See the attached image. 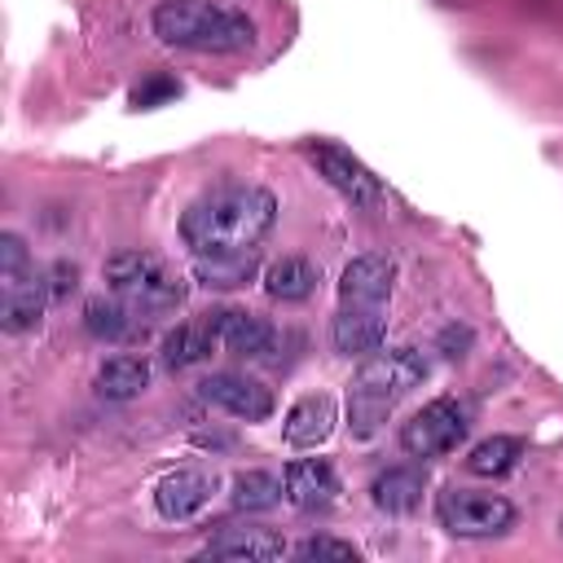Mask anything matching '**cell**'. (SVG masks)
<instances>
[{
    "mask_svg": "<svg viewBox=\"0 0 563 563\" xmlns=\"http://www.w3.org/2000/svg\"><path fill=\"white\" fill-rule=\"evenodd\" d=\"M277 220V198L260 185H220L194 198L180 216V238L194 255L251 251Z\"/></svg>",
    "mask_w": 563,
    "mask_h": 563,
    "instance_id": "cell-1",
    "label": "cell"
},
{
    "mask_svg": "<svg viewBox=\"0 0 563 563\" xmlns=\"http://www.w3.org/2000/svg\"><path fill=\"white\" fill-rule=\"evenodd\" d=\"M150 26L163 44L194 53H242L255 44V22L216 0H158Z\"/></svg>",
    "mask_w": 563,
    "mask_h": 563,
    "instance_id": "cell-2",
    "label": "cell"
},
{
    "mask_svg": "<svg viewBox=\"0 0 563 563\" xmlns=\"http://www.w3.org/2000/svg\"><path fill=\"white\" fill-rule=\"evenodd\" d=\"M106 282L119 299H128L141 312H167L185 299V282L150 251H123L106 264Z\"/></svg>",
    "mask_w": 563,
    "mask_h": 563,
    "instance_id": "cell-3",
    "label": "cell"
},
{
    "mask_svg": "<svg viewBox=\"0 0 563 563\" xmlns=\"http://www.w3.org/2000/svg\"><path fill=\"white\" fill-rule=\"evenodd\" d=\"M435 515L453 537H501L515 523V506L506 497L471 493V488H444Z\"/></svg>",
    "mask_w": 563,
    "mask_h": 563,
    "instance_id": "cell-4",
    "label": "cell"
},
{
    "mask_svg": "<svg viewBox=\"0 0 563 563\" xmlns=\"http://www.w3.org/2000/svg\"><path fill=\"white\" fill-rule=\"evenodd\" d=\"M466 409L453 396H440L431 405H422L405 427H400V449L409 457H440L449 449H457L466 440Z\"/></svg>",
    "mask_w": 563,
    "mask_h": 563,
    "instance_id": "cell-5",
    "label": "cell"
},
{
    "mask_svg": "<svg viewBox=\"0 0 563 563\" xmlns=\"http://www.w3.org/2000/svg\"><path fill=\"white\" fill-rule=\"evenodd\" d=\"M422 378H427L422 352H418V347H391V352L369 356V361L356 369L352 391L374 396V400H383V405H396V400H400L405 391H413Z\"/></svg>",
    "mask_w": 563,
    "mask_h": 563,
    "instance_id": "cell-6",
    "label": "cell"
},
{
    "mask_svg": "<svg viewBox=\"0 0 563 563\" xmlns=\"http://www.w3.org/2000/svg\"><path fill=\"white\" fill-rule=\"evenodd\" d=\"M308 158L317 163V172L352 202V207H374L378 198H383V189H378V180H374V172L361 163V158H352L343 145H330V141H321V145H312L308 150Z\"/></svg>",
    "mask_w": 563,
    "mask_h": 563,
    "instance_id": "cell-7",
    "label": "cell"
},
{
    "mask_svg": "<svg viewBox=\"0 0 563 563\" xmlns=\"http://www.w3.org/2000/svg\"><path fill=\"white\" fill-rule=\"evenodd\" d=\"M198 391H202V400H211V405H220L224 413L246 418V422H264V418L273 413V391H268L264 383L246 378V374H229V369H220V374L202 378Z\"/></svg>",
    "mask_w": 563,
    "mask_h": 563,
    "instance_id": "cell-8",
    "label": "cell"
},
{
    "mask_svg": "<svg viewBox=\"0 0 563 563\" xmlns=\"http://www.w3.org/2000/svg\"><path fill=\"white\" fill-rule=\"evenodd\" d=\"M0 286H4V299H0V321L9 334H22L31 325H40L44 317V303H48V282L35 273V268H22V273H0Z\"/></svg>",
    "mask_w": 563,
    "mask_h": 563,
    "instance_id": "cell-9",
    "label": "cell"
},
{
    "mask_svg": "<svg viewBox=\"0 0 563 563\" xmlns=\"http://www.w3.org/2000/svg\"><path fill=\"white\" fill-rule=\"evenodd\" d=\"M211 321H216L220 347H229V352H238V356L264 361V356H273V347H277V330H273L260 312H246V308H216Z\"/></svg>",
    "mask_w": 563,
    "mask_h": 563,
    "instance_id": "cell-10",
    "label": "cell"
},
{
    "mask_svg": "<svg viewBox=\"0 0 563 563\" xmlns=\"http://www.w3.org/2000/svg\"><path fill=\"white\" fill-rule=\"evenodd\" d=\"M330 339L343 356L378 352L383 339H387V317L378 312V303H343L330 321Z\"/></svg>",
    "mask_w": 563,
    "mask_h": 563,
    "instance_id": "cell-11",
    "label": "cell"
},
{
    "mask_svg": "<svg viewBox=\"0 0 563 563\" xmlns=\"http://www.w3.org/2000/svg\"><path fill=\"white\" fill-rule=\"evenodd\" d=\"M391 282L396 264L387 255H356L339 277V295L343 303H383L391 295Z\"/></svg>",
    "mask_w": 563,
    "mask_h": 563,
    "instance_id": "cell-12",
    "label": "cell"
},
{
    "mask_svg": "<svg viewBox=\"0 0 563 563\" xmlns=\"http://www.w3.org/2000/svg\"><path fill=\"white\" fill-rule=\"evenodd\" d=\"M282 484H286V497H290L299 510H321V506H330L334 493H339V479H334L330 462H321V457H299V462H290L286 475H282Z\"/></svg>",
    "mask_w": 563,
    "mask_h": 563,
    "instance_id": "cell-13",
    "label": "cell"
},
{
    "mask_svg": "<svg viewBox=\"0 0 563 563\" xmlns=\"http://www.w3.org/2000/svg\"><path fill=\"white\" fill-rule=\"evenodd\" d=\"M211 501V479L202 471H176L154 488V506L163 519H189Z\"/></svg>",
    "mask_w": 563,
    "mask_h": 563,
    "instance_id": "cell-14",
    "label": "cell"
},
{
    "mask_svg": "<svg viewBox=\"0 0 563 563\" xmlns=\"http://www.w3.org/2000/svg\"><path fill=\"white\" fill-rule=\"evenodd\" d=\"M211 347H220V334H216V321H211V312H207V317H198V321L176 325V330L163 339V365H167V369H189V365L207 361Z\"/></svg>",
    "mask_w": 563,
    "mask_h": 563,
    "instance_id": "cell-15",
    "label": "cell"
},
{
    "mask_svg": "<svg viewBox=\"0 0 563 563\" xmlns=\"http://www.w3.org/2000/svg\"><path fill=\"white\" fill-rule=\"evenodd\" d=\"M290 545L277 537V532H264V528H233L224 537H216L198 559H255V563H268V559H282Z\"/></svg>",
    "mask_w": 563,
    "mask_h": 563,
    "instance_id": "cell-16",
    "label": "cell"
},
{
    "mask_svg": "<svg viewBox=\"0 0 563 563\" xmlns=\"http://www.w3.org/2000/svg\"><path fill=\"white\" fill-rule=\"evenodd\" d=\"M255 273H260L255 246H251V251H229V255H194V277H198L207 290L246 286V282H255Z\"/></svg>",
    "mask_w": 563,
    "mask_h": 563,
    "instance_id": "cell-17",
    "label": "cell"
},
{
    "mask_svg": "<svg viewBox=\"0 0 563 563\" xmlns=\"http://www.w3.org/2000/svg\"><path fill=\"white\" fill-rule=\"evenodd\" d=\"M334 431V400L330 396H303L286 413V440L295 449H317Z\"/></svg>",
    "mask_w": 563,
    "mask_h": 563,
    "instance_id": "cell-18",
    "label": "cell"
},
{
    "mask_svg": "<svg viewBox=\"0 0 563 563\" xmlns=\"http://www.w3.org/2000/svg\"><path fill=\"white\" fill-rule=\"evenodd\" d=\"M317 282H321V273H317V264L303 260V255H282L277 264L264 268V290H268L273 299H282V303L308 299V295L317 290Z\"/></svg>",
    "mask_w": 563,
    "mask_h": 563,
    "instance_id": "cell-19",
    "label": "cell"
},
{
    "mask_svg": "<svg viewBox=\"0 0 563 563\" xmlns=\"http://www.w3.org/2000/svg\"><path fill=\"white\" fill-rule=\"evenodd\" d=\"M422 488H427V475L418 466H391L383 471L374 484H369V497L378 510H391V515H405L422 501Z\"/></svg>",
    "mask_w": 563,
    "mask_h": 563,
    "instance_id": "cell-20",
    "label": "cell"
},
{
    "mask_svg": "<svg viewBox=\"0 0 563 563\" xmlns=\"http://www.w3.org/2000/svg\"><path fill=\"white\" fill-rule=\"evenodd\" d=\"M150 387V365L141 356H110L101 369H97V396L101 400H132Z\"/></svg>",
    "mask_w": 563,
    "mask_h": 563,
    "instance_id": "cell-21",
    "label": "cell"
},
{
    "mask_svg": "<svg viewBox=\"0 0 563 563\" xmlns=\"http://www.w3.org/2000/svg\"><path fill=\"white\" fill-rule=\"evenodd\" d=\"M523 457V440L515 435H488L466 453V471L471 475H506L515 471V462Z\"/></svg>",
    "mask_w": 563,
    "mask_h": 563,
    "instance_id": "cell-22",
    "label": "cell"
},
{
    "mask_svg": "<svg viewBox=\"0 0 563 563\" xmlns=\"http://www.w3.org/2000/svg\"><path fill=\"white\" fill-rule=\"evenodd\" d=\"M84 325L92 339H106V343H119L132 334V312L114 299H88L84 303Z\"/></svg>",
    "mask_w": 563,
    "mask_h": 563,
    "instance_id": "cell-23",
    "label": "cell"
},
{
    "mask_svg": "<svg viewBox=\"0 0 563 563\" xmlns=\"http://www.w3.org/2000/svg\"><path fill=\"white\" fill-rule=\"evenodd\" d=\"M286 484H277L268 471H242L233 479V506L238 510H273L282 501Z\"/></svg>",
    "mask_w": 563,
    "mask_h": 563,
    "instance_id": "cell-24",
    "label": "cell"
},
{
    "mask_svg": "<svg viewBox=\"0 0 563 563\" xmlns=\"http://www.w3.org/2000/svg\"><path fill=\"white\" fill-rule=\"evenodd\" d=\"M299 559H334V563H356V545L334 541V537H308L295 545Z\"/></svg>",
    "mask_w": 563,
    "mask_h": 563,
    "instance_id": "cell-25",
    "label": "cell"
},
{
    "mask_svg": "<svg viewBox=\"0 0 563 563\" xmlns=\"http://www.w3.org/2000/svg\"><path fill=\"white\" fill-rule=\"evenodd\" d=\"M180 88H176V79H150V84H141L136 92H132V106H158L163 97H176Z\"/></svg>",
    "mask_w": 563,
    "mask_h": 563,
    "instance_id": "cell-26",
    "label": "cell"
},
{
    "mask_svg": "<svg viewBox=\"0 0 563 563\" xmlns=\"http://www.w3.org/2000/svg\"><path fill=\"white\" fill-rule=\"evenodd\" d=\"M466 347H471V330L466 325H444L440 330V352L444 356H466Z\"/></svg>",
    "mask_w": 563,
    "mask_h": 563,
    "instance_id": "cell-27",
    "label": "cell"
},
{
    "mask_svg": "<svg viewBox=\"0 0 563 563\" xmlns=\"http://www.w3.org/2000/svg\"><path fill=\"white\" fill-rule=\"evenodd\" d=\"M48 277H53L48 290H53V295H66V290H75V277H79V273H75V264H53Z\"/></svg>",
    "mask_w": 563,
    "mask_h": 563,
    "instance_id": "cell-28",
    "label": "cell"
}]
</instances>
